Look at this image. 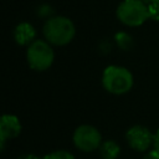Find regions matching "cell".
Instances as JSON below:
<instances>
[{"label":"cell","mask_w":159,"mask_h":159,"mask_svg":"<svg viewBox=\"0 0 159 159\" xmlns=\"http://www.w3.org/2000/svg\"><path fill=\"white\" fill-rule=\"evenodd\" d=\"M43 35L46 40L56 46L67 45L75 36V26L67 17L56 16L50 19L43 26Z\"/></svg>","instance_id":"cell-1"},{"label":"cell","mask_w":159,"mask_h":159,"mask_svg":"<svg viewBox=\"0 0 159 159\" xmlns=\"http://www.w3.org/2000/svg\"><path fill=\"white\" fill-rule=\"evenodd\" d=\"M103 87L113 94L127 93L133 86L132 73L120 66H108L102 76Z\"/></svg>","instance_id":"cell-2"},{"label":"cell","mask_w":159,"mask_h":159,"mask_svg":"<svg viewBox=\"0 0 159 159\" xmlns=\"http://www.w3.org/2000/svg\"><path fill=\"white\" fill-rule=\"evenodd\" d=\"M118 19L128 26H139L148 17V6L142 0H124L117 9Z\"/></svg>","instance_id":"cell-3"},{"label":"cell","mask_w":159,"mask_h":159,"mask_svg":"<svg viewBox=\"0 0 159 159\" xmlns=\"http://www.w3.org/2000/svg\"><path fill=\"white\" fill-rule=\"evenodd\" d=\"M27 62L32 70L45 71L53 62V51L45 41H34L27 48Z\"/></svg>","instance_id":"cell-4"},{"label":"cell","mask_w":159,"mask_h":159,"mask_svg":"<svg viewBox=\"0 0 159 159\" xmlns=\"http://www.w3.org/2000/svg\"><path fill=\"white\" fill-rule=\"evenodd\" d=\"M73 143L82 152H93L101 144V134L92 125H80L73 133Z\"/></svg>","instance_id":"cell-5"},{"label":"cell","mask_w":159,"mask_h":159,"mask_svg":"<svg viewBox=\"0 0 159 159\" xmlns=\"http://www.w3.org/2000/svg\"><path fill=\"white\" fill-rule=\"evenodd\" d=\"M127 140L129 145L138 152L147 150L154 140V135L143 125H134L127 132Z\"/></svg>","instance_id":"cell-6"},{"label":"cell","mask_w":159,"mask_h":159,"mask_svg":"<svg viewBox=\"0 0 159 159\" xmlns=\"http://www.w3.org/2000/svg\"><path fill=\"white\" fill-rule=\"evenodd\" d=\"M21 132V124L17 117L12 114H4L0 119V140H1V149H4L5 140L12 139L17 137Z\"/></svg>","instance_id":"cell-7"},{"label":"cell","mask_w":159,"mask_h":159,"mask_svg":"<svg viewBox=\"0 0 159 159\" xmlns=\"http://www.w3.org/2000/svg\"><path fill=\"white\" fill-rule=\"evenodd\" d=\"M36 35V31L35 29L27 24V22H22V24H19L15 29V32H14V36H15V40L19 45H27L30 43L34 37Z\"/></svg>","instance_id":"cell-8"},{"label":"cell","mask_w":159,"mask_h":159,"mask_svg":"<svg viewBox=\"0 0 159 159\" xmlns=\"http://www.w3.org/2000/svg\"><path fill=\"white\" fill-rule=\"evenodd\" d=\"M120 148L113 140H107L99 147V154L102 159H116L119 155Z\"/></svg>","instance_id":"cell-9"},{"label":"cell","mask_w":159,"mask_h":159,"mask_svg":"<svg viewBox=\"0 0 159 159\" xmlns=\"http://www.w3.org/2000/svg\"><path fill=\"white\" fill-rule=\"evenodd\" d=\"M116 40H117L118 45H119L122 48H124V50H128V48L130 47V45H132V39H130L127 34H124V32L117 34V35H116Z\"/></svg>","instance_id":"cell-10"},{"label":"cell","mask_w":159,"mask_h":159,"mask_svg":"<svg viewBox=\"0 0 159 159\" xmlns=\"http://www.w3.org/2000/svg\"><path fill=\"white\" fill-rule=\"evenodd\" d=\"M148 14L150 19L159 21V0H154L148 4Z\"/></svg>","instance_id":"cell-11"},{"label":"cell","mask_w":159,"mask_h":159,"mask_svg":"<svg viewBox=\"0 0 159 159\" xmlns=\"http://www.w3.org/2000/svg\"><path fill=\"white\" fill-rule=\"evenodd\" d=\"M43 159H75V157L66 150H57V152L47 154Z\"/></svg>","instance_id":"cell-12"},{"label":"cell","mask_w":159,"mask_h":159,"mask_svg":"<svg viewBox=\"0 0 159 159\" xmlns=\"http://www.w3.org/2000/svg\"><path fill=\"white\" fill-rule=\"evenodd\" d=\"M143 159H159V153H158L155 149H153V150H150Z\"/></svg>","instance_id":"cell-13"},{"label":"cell","mask_w":159,"mask_h":159,"mask_svg":"<svg viewBox=\"0 0 159 159\" xmlns=\"http://www.w3.org/2000/svg\"><path fill=\"white\" fill-rule=\"evenodd\" d=\"M153 144H154V149L159 153V129L157 130V133L154 134V140H153Z\"/></svg>","instance_id":"cell-14"},{"label":"cell","mask_w":159,"mask_h":159,"mask_svg":"<svg viewBox=\"0 0 159 159\" xmlns=\"http://www.w3.org/2000/svg\"><path fill=\"white\" fill-rule=\"evenodd\" d=\"M48 12H51V9H50L48 6L43 5V6L40 7V14H41V16H46V14H48Z\"/></svg>","instance_id":"cell-15"},{"label":"cell","mask_w":159,"mask_h":159,"mask_svg":"<svg viewBox=\"0 0 159 159\" xmlns=\"http://www.w3.org/2000/svg\"><path fill=\"white\" fill-rule=\"evenodd\" d=\"M17 159H40V158L34 155V154H25V155H21L20 158H17Z\"/></svg>","instance_id":"cell-16"},{"label":"cell","mask_w":159,"mask_h":159,"mask_svg":"<svg viewBox=\"0 0 159 159\" xmlns=\"http://www.w3.org/2000/svg\"><path fill=\"white\" fill-rule=\"evenodd\" d=\"M142 1H143V2H148V4H149V2H152V1H154V0H142Z\"/></svg>","instance_id":"cell-17"}]
</instances>
